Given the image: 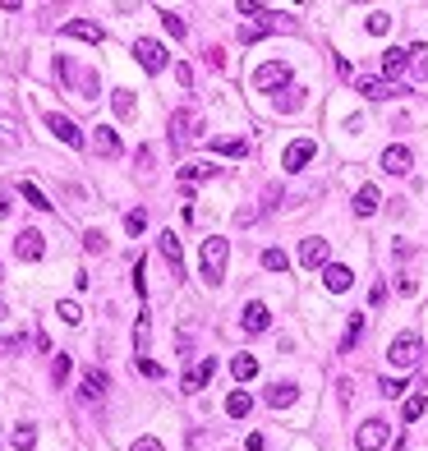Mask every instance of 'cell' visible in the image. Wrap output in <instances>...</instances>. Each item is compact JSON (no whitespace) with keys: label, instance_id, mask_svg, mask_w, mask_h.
Wrapping results in <instances>:
<instances>
[{"label":"cell","instance_id":"obj_1","mask_svg":"<svg viewBox=\"0 0 428 451\" xmlns=\"http://www.w3.org/2000/svg\"><path fill=\"white\" fill-rule=\"evenodd\" d=\"M226 258H230V244L221 240V235H208L203 249H198V272H203L208 286H221V281H226Z\"/></svg>","mask_w":428,"mask_h":451},{"label":"cell","instance_id":"obj_2","mask_svg":"<svg viewBox=\"0 0 428 451\" xmlns=\"http://www.w3.org/2000/svg\"><path fill=\"white\" fill-rule=\"evenodd\" d=\"M387 437H392V424H382V419H364L355 433V451H382Z\"/></svg>","mask_w":428,"mask_h":451},{"label":"cell","instance_id":"obj_3","mask_svg":"<svg viewBox=\"0 0 428 451\" xmlns=\"http://www.w3.org/2000/svg\"><path fill=\"white\" fill-rule=\"evenodd\" d=\"M134 60H139L148 74H161L171 55H166V46H161V42H152V37H139V42H134Z\"/></svg>","mask_w":428,"mask_h":451},{"label":"cell","instance_id":"obj_4","mask_svg":"<svg viewBox=\"0 0 428 451\" xmlns=\"http://www.w3.org/2000/svg\"><path fill=\"white\" fill-rule=\"evenodd\" d=\"M314 156H318V143L314 139H295L286 152H281V171H304Z\"/></svg>","mask_w":428,"mask_h":451},{"label":"cell","instance_id":"obj_5","mask_svg":"<svg viewBox=\"0 0 428 451\" xmlns=\"http://www.w3.org/2000/svg\"><path fill=\"white\" fill-rule=\"evenodd\" d=\"M387 359H392L396 368H410L414 359H419V336H414V331H401V336L392 341V350H387Z\"/></svg>","mask_w":428,"mask_h":451},{"label":"cell","instance_id":"obj_6","mask_svg":"<svg viewBox=\"0 0 428 451\" xmlns=\"http://www.w3.org/2000/svg\"><path fill=\"white\" fill-rule=\"evenodd\" d=\"M193 139H198V115L193 111H175L171 115V143L175 148H189Z\"/></svg>","mask_w":428,"mask_h":451},{"label":"cell","instance_id":"obj_7","mask_svg":"<svg viewBox=\"0 0 428 451\" xmlns=\"http://www.w3.org/2000/svg\"><path fill=\"white\" fill-rule=\"evenodd\" d=\"M281 83H290V65L286 60H267V65H258V70H254V87H258V92L281 87Z\"/></svg>","mask_w":428,"mask_h":451},{"label":"cell","instance_id":"obj_8","mask_svg":"<svg viewBox=\"0 0 428 451\" xmlns=\"http://www.w3.org/2000/svg\"><path fill=\"white\" fill-rule=\"evenodd\" d=\"M240 327H245L249 336L267 331V327H272V309H267L262 299H249V304H245V313H240Z\"/></svg>","mask_w":428,"mask_h":451},{"label":"cell","instance_id":"obj_9","mask_svg":"<svg viewBox=\"0 0 428 451\" xmlns=\"http://www.w3.org/2000/svg\"><path fill=\"white\" fill-rule=\"evenodd\" d=\"M382 171L387 175H410L414 171V152L405 148V143H392V148L382 152Z\"/></svg>","mask_w":428,"mask_h":451},{"label":"cell","instance_id":"obj_10","mask_svg":"<svg viewBox=\"0 0 428 451\" xmlns=\"http://www.w3.org/2000/svg\"><path fill=\"white\" fill-rule=\"evenodd\" d=\"M46 129L55 134L60 143H70V148H83V134H79V124L70 120V115H60V111H51L46 115Z\"/></svg>","mask_w":428,"mask_h":451},{"label":"cell","instance_id":"obj_11","mask_svg":"<svg viewBox=\"0 0 428 451\" xmlns=\"http://www.w3.org/2000/svg\"><path fill=\"white\" fill-rule=\"evenodd\" d=\"M355 87L368 97V102H387V97H401V83H387V78H355Z\"/></svg>","mask_w":428,"mask_h":451},{"label":"cell","instance_id":"obj_12","mask_svg":"<svg viewBox=\"0 0 428 451\" xmlns=\"http://www.w3.org/2000/svg\"><path fill=\"white\" fill-rule=\"evenodd\" d=\"M323 286L332 290V295H346V290L355 286V272H350L346 262H327L323 267Z\"/></svg>","mask_w":428,"mask_h":451},{"label":"cell","instance_id":"obj_13","mask_svg":"<svg viewBox=\"0 0 428 451\" xmlns=\"http://www.w3.org/2000/svg\"><path fill=\"white\" fill-rule=\"evenodd\" d=\"M14 253L23 262H37L46 253V240H42V230H18V240H14Z\"/></svg>","mask_w":428,"mask_h":451},{"label":"cell","instance_id":"obj_14","mask_svg":"<svg viewBox=\"0 0 428 451\" xmlns=\"http://www.w3.org/2000/svg\"><path fill=\"white\" fill-rule=\"evenodd\" d=\"M299 262H304L309 272L327 267V240H318V235H314V240H304V244H299Z\"/></svg>","mask_w":428,"mask_h":451},{"label":"cell","instance_id":"obj_15","mask_svg":"<svg viewBox=\"0 0 428 451\" xmlns=\"http://www.w3.org/2000/svg\"><path fill=\"white\" fill-rule=\"evenodd\" d=\"M79 396L87 400V405H97V400L106 396V373H102V368H87V373H83V382H79Z\"/></svg>","mask_w":428,"mask_h":451},{"label":"cell","instance_id":"obj_16","mask_svg":"<svg viewBox=\"0 0 428 451\" xmlns=\"http://www.w3.org/2000/svg\"><path fill=\"white\" fill-rule=\"evenodd\" d=\"M212 373H217V359L208 355L198 368H189V373H184V391H189V396H193V391H203V387L212 382Z\"/></svg>","mask_w":428,"mask_h":451},{"label":"cell","instance_id":"obj_17","mask_svg":"<svg viewBox=\"0 0 428 451\" xmlns=\"http://www.w3.org/2000/svg\"><path fill=\"white\" fill-rule=\"evenodd\" d=\"M295 400H299L295 382H272V387H267V405L272 410H286V405H295Z\"/></svg>","mask_w":428,"mask_h":451},{"label":"cell","instance_id":"obj_18","mask_svg":"<svg viewBox=\"0 0 428 451\" xmlns=\"http://www.w3.org/2000/svg\"><path fill=\"white\" fill-rule=\"evenodd\" d=\"M92 148L102 156H120V134H115L111 124H97V129H92Z\"/></svg>","mask_w":428,"mask_h":451},{"label":"cell","instance_id":"obj_19","mask_svg":"<svg viewBox=\"0 0 428 451\" xmlns=\"http://www.w3.org/2000/svg\"><path fill=\"white\" fill-rule=\"evenodd\" d=\"M60 33H65V37H79V42H92V46H97V42H102V37H106L102 28H97V23H87V18H70V23H65Z\"/></svg>","mask_w":428,"mask_h":451},{"label":"cell","instance_id":"obj_20","mask_svg":"<svg viewBox=\"0 0 428 451\" xmlns=\"http://www.w3.org/2000/svg\"><path fill=\"white\" fill-rule=\"evenodd\" d=\"M157 249H161V258L171 262V272H175V277H184V253H180V240H175L171 230H166V235H161V240H157Z\"/></svg>","mask_w":428,"mask_h":451},{"label":"cell","instance_id":"obj_21","mask_svg":"<svg viewBox=\"0 0 428 451\" xmlns=\"http://www.w3.org/2000/svg\"><path fill=\"white\" fill-rule=\"evenodd\" d=\"M405 65H410V51H382V74H387V83H396V78L405 74Z\"/></svg>","mask_w":428,"mask_h":451},{"label":"cell","instance_id":"obj_22","mask_svg":"<svg viewBox=\"0 0 428 451\" xmlns=\"http://www.w3.org/2000/svg\"><path fill=\"white\" fill-rule=\"evenodd\" d=\"M230 373H235V382H240V387H245L249 378H258V359L249 355V350H240V355L230 359Z\"/></svg>","mask_w":428,"mask_h":451},{"label":"cell","instance_id":"obj_23","mask_svg":"<svg viewBox=\"0 0 428 451\" xmlns=\"http://www.w3.org/2000/svg\"><path fill=\"white\" fill-rule=\"evenodd\" d=\"M378 203H382V193H378L373 184H364V189L355 193V217H373V212H378Z\"/></svg>","mask_w":428,"mask_h":451},{"label":"cell","instance_id":"obj_24","mask_svg":"<svg viewBox=\"0 0 428 451\" xmlns=\"http://www.w3.org/2000/svg\"><path fill=\"white\" fill-rule=\"evenodd\" d=\"M208 148L217 152V156H245V152H249V148H245V139H235V134H221V139H212V143H208Z\"/></svg>","mask_w":428,"mask_h":451},{"label":"cell","instance_id":"obj_25","mask_svg":"<svg viewBox=\"0 0 428 451\" xmlns=\"http://www.w3.org/2000/svg\"><path fill=\"white\" fill-rule=\"evenodd\" d=\"M249 410H254V396H249V391H230L226 396V415L230 419H249Z\"/></svg>","mask_w":428,"mask_h":451},{"label":"cell","instance_id":"obj_26","mask_svg":"<svg viewBox=\"0 0 428 451\" xmlns=\"http://www.w3.org/2000/svg\"><path fill=\"white\" fill-rule=\"evenodd\" d=\"M212 175H217V166H212V161H189V166H180V180H184V184L212 180Z\"/></svg>","mask_w":428,"mask_h":451},{"label":"cell","instance_id":"obj_27","mask_svg":"<svg viewBox=\"0 0 428 451\" xmlns=\"http://www.w3.org/2000/svg\"><path fill=\"white\" fill-rule=\"evenodd\" d=\"M277 33V18H262V23H240V42H258V37Z\"/></svg>","mask_w":428,"mask_h":451},{"label":"cell","instance_id":"obj_28","mask_svg":"<svg viewBox=\"0 0 428 451\" xmlns=\"http://www.w3.org/2000/svg\"><path fill=\"white\" fill-rule=\"evenodd\" d=\"M18 193H23V198H28V208H37V212H51V198H46V193L37 189L33 180H23V184H18Z\"/></svg>","mask_w":428,"mask_h":451},{"label":"cell","instance_id":"obj_29","mask_svg":"<svg viewBox=\"0 0 428 451\" xmlns=\"http://www.w3.org/2000/svg\"><path fill=\"white\" fill-rule=\"evenodd\" d=\"M9 442H14L18 451H33V447H37V428H33V424H14V433H9Z\"/></svg>","mask_w":428,"mask_h":451},{"label":"cell","instance_id":"obj_30","mask_svg":"<svg viewBox=\"0 0 428 451\" xmlns=\"http://www.w3.org/2000/svg\"><path fill=\"white\" fill-rule=\"evenodd\" d=\"M111 106H115V115H120V120H129V115H134V92H129V87H115V92H111Z\"/></svg>","mask_w":428,"mask_h":451},{"label":"cell","instance_id":"obj_31","mask_svg":"<svg viewBox=\"0 0 428 451\" xmlns=\"http://www.w3.org/2000/svg\"><path fill=\"white\" fill-rule=\"evenodd\" d=\"M148 341H152V318L139 313V322H134V350H148Z\"/></svg>","mask_w":428,"mask_h":451},{"label":"cell","instance_id":"obj_32","mask_svg":"<svg viewBox=\"0 0 428 451\" xmlns=\"http://www.w3.org/2000/svg\"><path fill=\"white\" fill-rule=\"evenodd\" d=\"M262 267H267V272H286L290 267L286 249H262Z\"/></svg>","mask_w":428,"mask_h":451},{"label":"cell","instance_id":"obj_33","mask_svg":"<svg viewBox=\"0 0 428 451\" xmlns=\"http://www.w3.org/2000/svg\"><path fill=\"white\" fill-rule=\"evenodd\" d=\"M368 33H373V37H382L387 33V28H392V14H387V9H373V14H368Z\"/></svg>","mask_w":428,"mask_h":451},{"label":"cell","instance_id":"obj_34","mask_svg":"<svg viewBox=\"0 0 428 451\" xmlns=\"http://www.w3.org/2000/svg\"><path fill=\"white\" fill-rule=\"evenodd\" d=\"M359 331H364V313H350V327H346V341H341V350H355Z\"/></svg>","mask_w":428,"mask_h":451},{"label":"cell","instance_id":"obj_35","mask_svg":"<svg viewBox=\"0 0 428 451\" xmlns=\"http://www.w3.org/2000/svg\"><path fill=\"white\" fill-rule=\"evenodd\" d=\"M405 387H410V382H405V378H382V382H378V391H382V396H387V400H396V396H405Z\"/></svg>","mask_w":428,"mask_h":451},{"label":"cell","instance_id":"obj_36","mask_svg":"<svg viewBox=\"0 0 428 451\" xmlns=\"http://www.w3.org/2000/svg\"><path fill=\"white\" fill-rule=\"evenodd\" d=\"M70 368H74V364H70V355H55V359H51V382H55V387H65Z\"/></svg>","mask_w":428,"mask_h":451},{"label":"cell","instance_id":"obj_37","mask_svg":"<svg viewBox=\"0 0 428 451\" xmlns=\"http://www.w3.org/2000/svg\"><path fill=\"white\" fill-rule=\"evenodd\" d=\"M55 313H60V318L70 322V327H74V322H83V309H79L74 299H60V304H55Z\"/></svg>","mask_w":428,"mask_h":451},{"label":"cell","instance_id":"obj_38","mask_svg":"<svg viewBox=\"0 0 428 451\" xmlns=\"http://www.w3.org/2000/svg\"><path fill=\"white\" fill-rule=\"evenodd\" d=\"M161 23H166V33H171V37H184V18L175 14V9H161Z\"/></svg>","mask_w":428,"mask_h":451},{"label":"cell","instance_id":"obj_39","mask_svg":"<svg viewBox=\"0 0 428 451\" xmlns=\"http://www.w3.org/2000/svg\"><path fill=\"white\" fill-rule=\"evenodd\" d=\"M143 226H148V212H143V208H134L129 217H124V230H129V235H143Z\"/></svg>","mask_w":428,"mask_h":451},{"label":"cell","instance_id":"obj_40","mask_svg":"<svg viewBox=\"0 0 428 451\" xmlns=\"http://www.w3.org/2000/svg\"><path fill=\"white\" fill-rule=\"evenodd\" d=\"M18 148V134H14V124H5L0 120V152H14Z\"/></svg>","mask_w":428,"mask_h":451},{"label":"cell","instance_id":"obj_41","mask_svg":"<svg viewBox=\"0 0 428 451\" xmlns=\"http://www.w3.org/2000/svg\"><path fill=\"white\" fill-rule=\"evenodd\" d=\"M139 373H143V378H166V368H161L157 359H148V355H143V359H139Z\"/></svg>","mask_w":428,"mask_h":451},{"label":"cell","instance_id":"obj_42","mask_svg":"<svg viewBox=\"0 0 428 451\" xmlns=\"http://www.w3.org/2000/svg\"><path fill=\"white\" fill-rule=\"evenodd\" d=\"M83 249H87V253H102V249H106V235H102V230H87V235H83Z\"/></svg>","mask_w":428,"mask_h":451},{"label":"cell","instance_id":"obj_43","mask_svg":"<svg viewBox=\"0 0 428 451\" xmlns=\"http://www.w3.org/2000/svg\"><path fill=\"white\" fill-rule=\"evenodd\" d=\"M424 410H428V396H410V400H405V419H419Z\"/></svg>","mask_w":428,"mask_h":451},{"label":"cell","instance_id":"obj_44","mask_svg":"<svg viewBox=\"0 0 428 451\" xmlns=\"http://www.w3.org/2000/svg\"><path fill=\"white\" fill-rule=\"evenodd\" d=\"M281 111H299V106H304V87H290V97L286 102H277Z\"/></svg>","mask_w":428,"mask_h":451},{"label":"cell","instance_id":"obj_45","mask_svg":"<svg viewBox=\"0 0 428 451\" xmlns=\"http://www.w3.org/2000/svg\"><path fill=\"white\" fill-rule=\"evenodd\" d=\"M129 451H166V447H161V442H157V437H139V442H134Z\"/></svg>","mask_w":428,"mask_h":451},{"label":"cell","instance_id":"obj_46","mask_svg":"<svg viewBox=\"0 0 428 451\" xmlns=\"http://www.w3.org/2000/svg\"><path fill=\"white\" fill-rule=\"evenodd\" d=\"M134 290H139V295H148V281H143V262H134Z\"/></svg>","mask_w":428,"mask_h":451},{"label":"cell","instance_id":"obj_47","mask_svg":"<svg viewBox=\"0 0 428 451\" xmlns=\"http://www.w3.org/2000/svg\"><path fill=\"white\" fill-rule=\"evenodd\" d=\"M368 299H373V304H387V286H382V281H373V290H368Z\"/></svg>","mask_w":428,"mask_h":451},{"label":"cell","instance_id":"obj_48","mask_svg":"<svg viewBox=\"0 0 428 451\" xmlns=\"http://www.w3.org/2000/svg\"><path fill=\"white\" fill-rule=\"evenodd\" d=\"M175 78H180L184 87H189V83H193V70H189V65H175Z\"/></svg>","mask_w":428,"mask_h":451},{"label":"cell","instance_id":"obj_49","mask_svg":"<svg viewBox=\"0 0 428 451\" xmlns=\"http://www.w3.org/2000/svg\"><path fill=\"white\" fill-rule=\"evenodd\" d=\"M9 208H14V203H9V193L0 189V217H9Z\"/></svg>","mask_w":428,"mask_h":451},{"label":"cell","instance_id":"obj_50","mask_svg":"<svg viewBox=\"0 0 428 451\" xmlns=\"http://www.w3.org/2000/svg\"><path fill=\"white\" fill-rule=\"evenodd\" d=\"M5 318H9V304H5V299H0V322H5Z\"/></svg>","mask_w":428,"mask_h":451},{"label":"cell","instance_id":"obj_51","mask_svg":"<svg viewBox=\"0 0 428 451\" xmlns=\"http://www.w3.org/2000/svg\"><path fill=\"white\" fill-rule=\"evenodd\" d=\"M392 451H405V437H396V442H392Z\"/></svg>","mask_w":428,"mask_h":451},{"label":"cell","instance_id":"obj_52","mask_svg":"<svg viewBox=\"0 0 428 451\" xmlns=\"http://www.w3.org/2000/svg\"><path fill=\"white\" fill-rule=\"evenodd\" d=\"M0 281H5V272H0Z\"/></svg>","mask_w":428,"mask_h":451}]
</instances>
